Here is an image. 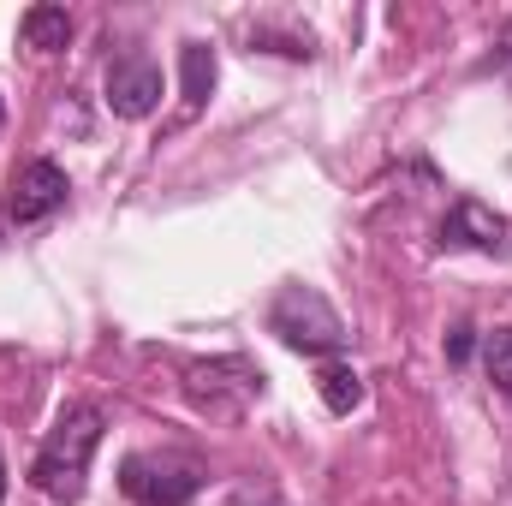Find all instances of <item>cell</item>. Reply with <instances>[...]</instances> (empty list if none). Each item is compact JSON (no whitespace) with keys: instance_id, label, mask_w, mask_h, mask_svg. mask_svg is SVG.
Listing matches in <instances>:
<instances>
[{"instance_id":"30bf717a","label":"cell","mask_w":512,"mask_h":506,"mask_svg":"<svg viewBox=\"0 0 512 506\" xmlns=\"http://www.w3.org/2000/svg\"><path fill=\"white\" fill-rule=\"evenodd\" d=\"M483 364H489L495 393H507L512 399V328H495V334L483 340Z\"/></svg>"},{"instance_id":"5b68a950","label":"cell","mask_w":512,"mask_h":506,"mask_svg":"<svg viewBox=\"0 0 512 506\" xmlns=\"http://www.w3.org/2000/svg\"><path fill=\"white\" fill-rule=\"evenodd\" d=\"M66 173L54 167V161H30L24 173H12V191H6V215L18 221V227H30V221H48L60 203H66Z\"/></svg>"},{"instance_id":"52a82bcc","label":"cell","mask_w":512,"mask_h":506,"mask_svg":"<svg viewBox=\"0 0 512 506\" xmlns=\"http://www.w3.org/2000/svg\"><path fill=\"white\" fill-rule=\"evenodd\" d=\"M18 36H24V48L54 54V48L72 42V12H66V6H30V12L18 18Z\"/></svg>"},{"instance_id":"5bb4252c","label":"cell","mask_w":512,"mask_h":506,"mask_svg":"<svg viewBox=\"0 0 512 506\" xmlns=\"http://www.w3.org/2000/svg\"><path fill=\"white\" fill-rule=\"evenodd\" d=\"M0 126H6V102H0Z\"/></svg>"},{"instance_id":"7c38bea8","label":"cell","mask_w":512,"mask_h":506,"mask_svg":"<svg viewBox=\"0 0 512 506\" xmlns=\"http://www.w3.org/2000/svg\"><path fill=\"white\" fill-rule=\"evenodd\" d=\"M233 506H280V495H268V489H239Z\"/></svg>"},{"instance_id":"3957f363","label":"cell","mask_w":512,"mask_h":506,"mask_svg":"<svg viewBox=\"0 0 512 506\" xmlns=\"http://www.w3.org/2000/svg\"><path fill=\"white\" fill-rule=\"evenodd\" d=\"M120 489L137 506H185V501H197L203 471L191 459H173V453H131L120 465Z\"/></svg>"},{"instance_id":"8992f818","label":"cell","mask_w":512,"mask_h":506,"mask_svg":"<svg viewBox=\"0 0 512 506\" xmlns=\"http://www.w3.org/2000/svg\"><path fill=\"white\" fill-rule=\"evenodd\" d=\"M441 245L447 251H507V221L489 209V203H477V197H459L453 209H447V221H441Z\"/></svg>"},{"instance_id":"4fadbf2b","label":"cell","mask_w":512,"mask_h":506,"mask_svg":"<svg viewBox=\"0 0 512 506\" xmlns=\"http://www.w3.org/2000/svg\"><path fill=\"white\" fill-rule=\"evenodd\" d=\"M0 506H6V459H0Z\"/></svg>"},{"instance_id":"7a4b0ae2","label":"cell","mask_w":512,"mask_h":506,"mask_svg":"<svg viewBox=\"0 0 512 506\" xmlns=\"http://www.w3.org/2000/svg\"><path fill=\"white\" fill-rule=\"evenodd\" d=\"M268 334H280L292 352H310V358L346 346V322L316 286H280V298L268 304Z\"/></svg>"},{"instance_id":"ba28073f","label":"cell","mask_w":512,"mask_h":506,"mask_svg":"<svg viewBox=\"0 0 512 506\" xmlns=\"http://www.w3.org/2000/svg\"><path fill=\"white\" fill-rule=\"evenodd\" d=\"M179 78H185V108L197 114L215 90V48L209 42H185L179 48Z\"/></svg>"},{"instance_id":"8fae6325","label":"cell","mask_w":512,"mask_h":506,"mask_svg":"<svg viewBox=\"0 0 512 506\" xmlns=\"http://www.w3.org/2000/svg\"><path fill=\"white\" fill-rule=\"evenodd\" d=\"M447 358H453V364H465V358H471V322H459V328L447 334Z\"/></svg>"},{"instance_id":"6da1fadb","label":"cell","mask_w":512,"mask_h":506,"mask_svg":"<svg viewBox=\"0 0 512 506\" xmlns=\"http://www.w3.org/2000/svg\"><path fill=\"white\" fill-rule=\"evenodd\" d=\"M102 429H108L102 405H84V399L66 405V411L54 417V429L42 435L36 465H30L36 495H48L54 506L84 501V483H90V459H96V447H102Z\"/></svg>"},{"instance_id":"277c9868","label":"cell","mask_w":512,"mask_h":506,"mask_svg":"<svg viewBox=\"0 0 512 506\" xmlns=\"http://www.w3.org/2000/svg\"><path fill=\"white\" fill-rule=\"evenodd\" d=\"M108 108L120 120H149L161 108V66L143 54V48H126L114 66H108Z\"/></svg>"},{"instance_id":"9c48e42d","label":"cell","mask_w":512,"mask_h":506,"mask_svg":"<svg viewBox=\"0 0 512 506\" xmlns=\"http://www.w3.org/2000/svg\"><path fill=\"white\" fill-rule=\"evenodd\" d=\"M322 405L334 411V417H352L358 405H364V376L352 370V364H322Z\"/></svg>"}]
</instances>
